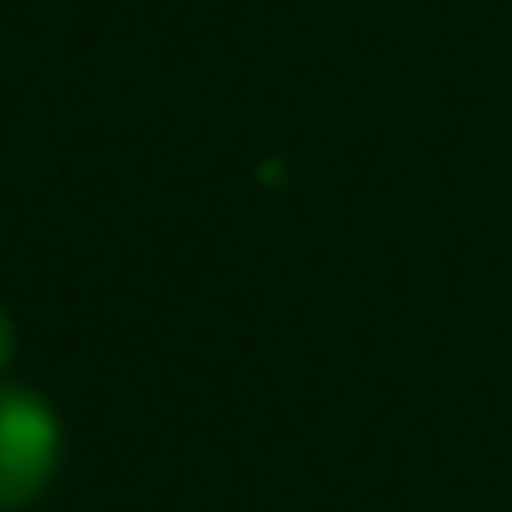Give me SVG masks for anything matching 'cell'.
Here are the masks:
<instances>
[{
	"instance_id": "7a4b0ae2",
	"label": "cell",
	"mask_w": 512,
	"mask_h": 512,
	"mask_svg": "<svg viewBox=\"0 0 512 512\" xmlns=\"http://www.w3.org/2000/svg\"><path fill=\"white\" fill-rule=\"evenodd\" d=\"M11 357H16V327H11L6 312H0V372L11 367Z\"/></svg>"
},
{
	"instance_id": "6da1fadb",
	"label": "cell",
	"mask_w": 512,
	"mask_h": 512,
	"mask_svg": "<svg viewBox=\"0 0 512 512\" xmlns=\"http://www.w3.org/2000/svg\"><path fill=\"white\" fill-rule=\"evenodd\" d=\"M61 462L56 412L21 387H0V512H16L46 492Z\"/></svg>"
}]
</instances>
